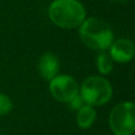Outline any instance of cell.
Returning a JSON list of instances; mask_svg holds the SVG:
<instances>
[{
	"instance_id": "52a82bcc",
	"label": "cell",
	"mask_w": 135,
	"mask_h": 135,
	"mask_svg": "<svg viewBox=\"0 0 135 135\" xmlns=\"http://www.w3.org/2000/svg\"><path fill=\"white\" fill-rule=\"evenodd\" d=\"M38 71L43 78L49 82L54 77H56L59 71V61L56 55L51 52H46L43 55L38 62Z\"/></svg>"
},
{
	"instance_id": "8fae6325",
	"label": "cell",
	"mask_w": 135,
	"mask_h": 135,
	"mask_svg": "<svg viewBox=\"0 0 135 135\" xmlns=\"http://www.w3.org/2000/svg\"><path fill=\"white\" fill-rule=\"evenodd\" d=\"M70 107L72 108V109H79V108L82 107L83 104H85L84 103V101H83V98H82V96L79 95V93H78V95H76L74 98H72L71 101H70Z\"/></svg>"
},
{
	"instance_id": "8992f818",
	"label": "cell",
	"mask_w": 135,
	"mask_h": 135,
	"mask_svg": "<svg viewBox=\"0 0 135 135\" xmlns=\"http://www.w3.org/2000/svg\"><path fill=\"white\" fill-rule=\"evenodd\" d=\"M134 43L126 38L114 40L109 47L110 57L113 58V61L117 63H128L134 57Z\"/></svg>"
},
{
	"instance_id": "277c9868",
	"label": "cell",
	"mask_w": 135,
	"mask_h": 135,
	"mask_svg": "<svg viewBox=\"0 0 135 135\" xmlns=\"http://www.w3.org/2000/svg\"><path fill=\"white\" fill-rule=\"evenodd\" d=\"M109 126L115 135H133L135 132V105L124 101L116 104L109 115Z\"/></svg>"
},
{
	"instance_id": "7a4b0ae2",
	"label": "cell",
	"mask_w": 135,
	"mask_h": 135,
	"mask_svg": "<svg viewBox=\"0 0 135 135\" xmlns=\"http://www.w3.org/2000/svg\"><path fill=\"white\" fill-rule=\"evenodd\" d=\"M82 42L91 50L105 51L114 42V33L110 25L103 19L90 17L79 26Z\"/></svg>"
},
{
	"instance_id": "6da1fadb",
	"label": "cell",
	"mask_w": 135,
	"mask_h": 135,
	"mask_svg": "<svg viewBox=\"0 0 135 135\" xmlns=\"http://www.w3.org/2000/svg\"><path fill=\"white\" fill-rule=\"evenodd\" d=\"M50 20L61 28L79 27L86 18L84 6L77 0H54L49 6Z\"/></svg>"
},
{
	"instance_id": "5b68a950",
	"label": "cell",
	"mask_w": 135,
	"mask_h": 135,
	"mask_svg": "<svg viewBox=\"0 0 135 135\" xmlns=\"http://www.w3.org/2000/svg\"><path fill=\"white\" fill-rule=\"evenodd\" d=\"M49 89L54 98L63 103H69L79 93L76 79L69 75H57L54 77L50 81Z\"/></svg>"
},
{
	"instance_id": "30bf717a",
	"label": "cell",
	"mask_w": 135,
	"mask_h": 135,
	"mask_svg": "<svg viewBox=\"0 0 135 135\" xmlns=\"http://www.w3.org/2000/svg\"><path fill=\"white\" fill-rule=\"evenodd\" d=\"M12 109H13L12 100L6 95V94L0 93V116L7 115Z\"/></svg>"
},
{
	"instance_id": "3957f363",
	"label": "cell",
	"mask_w": 135,
	"mask_h": 135,
	"mask_svg": "<svg viewBox=\"0 0 135 135\" xmlns=\"http://www.w3.org/2000/svg\"><path fill=\"white\" fill-rule=\"evenodd\" d=\"M79 95L85 104L98 107L110 101L113 96V88L109 81L104 77L90 76L83 81L79 88Z\"/></svg>"
},
{
	"instance_id": "ba28073f",
	"label": "cell",
	"mask_w": 135,
	"mask_h": 135,
	"mask_svg": "<svg viewBox=\"0 0 135 135\" xmlns=\"http://www.w3.org/2000/svg\"><path fill=\"white\" fill-rule=\"evenodd\" d=\"M96 121V112L94 107L89 104H83L79 109H77L76 122L79 128L89 129Z\"/></svg>"
},
{
	"instance_id": "9c48e42d",
	"label": "cell",
	"mask_w": 135,
	"mask_h": 135,
	"mask_svg": "<svg viewBox=\"0 0 135 135\" xmlns=\"http://www.w3.org/2000/svg\"><path fill=\"white\" fill-rule=\"evenodd\" d=\"M113 58L110 57L109 52L105 50V51H100L97 56V59H96V65H97L98 71L102 75H108L112 72L113 70Z\"/></svg>"
}]
</instances>
